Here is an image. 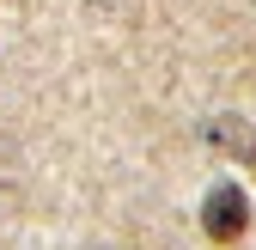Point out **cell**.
<instances>
[{
    "instance_id": "obj_1",
    "label": "cell",
    "mask_w": 256,
    "mask_h": 250,
    "mask_svg": "<svg viewBox=\"0 0 256 250\" xmlns=\"http://www.w3.org/2000/svg\"><path fill=\"white\" fill-rule=\"evenodd\" d=\"M244 226H250V196L238 190V183H214L208 202H202V232L214 244H238Z\"/></svg>"
}]
</instances>
